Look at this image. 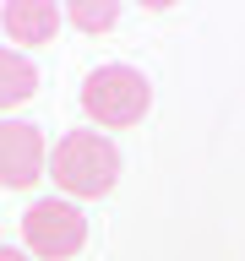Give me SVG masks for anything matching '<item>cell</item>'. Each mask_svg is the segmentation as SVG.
I'll return each instance as SVG.
<instances>
[{
    "instance_id": "6",
    "label": "cell",
    "mask_w": 245,
    "mask_h": 261,
    "mask_svg": "<svg viewBox=\"0 0 245 261\" xmlns=\"http://www.w3.org/2000/svg\"><path fill=\"white\" fill-rule=\"evenodd\" d=\"M38 93V71H33L28 55H16V49H0V114L16 109V103H28Z\"/></svg>"
},
{
    "instance_id": "7",
    "label": "cell",
    "mask_w": 245,
    "mask_h": 261,
    "mask_svg": "<svg viewBox=\"0 0 245 261\" xmlns=\"http://www.w3.org/2000/svg\"><path fill=\"white\" fill-rule=\"evenodd\" d=\"M65 22L82 28V33H104V28L120 22V6L114 0H77V6H65Z\"/></svg>"
},
{
    "instance_id": "8",
    "label": "cell",
    "mask_w": 245,
    "mask_h": 261,
    "mask_svg": "<svg viewBox=\"0 0 245 261\" xmlns=\"http://www.w3.org/2000/svg\"><path fill=\"white\" fill-rule=\"evenodd\" d=\"M0 261H33L28 250H6V245H0Z\"/></svg>"
},
{
    "instance_id": "2",
    "label": "cell",
    "mask_w": 245,
    "mask_h": 261,
    "mask_svg": "<svg viewBox=\"0 0 245 261\" xmlns=\"http://www.w3.org/2000/svg\"><path fill=\"white\" fill-rule=\"evenodd\" d=\"M82 109L98 130H126L153 109V82L136 65H98L82 82Z\"/></svg>"
},
{
    "instance_id": "4",
    "label": "cell",
    "mask_w": 245,
    "mask_h": 261,
    "mask_svg": "<svg viewBox=\"0 0 245 261\" xmlns=\"http://www.w3.org/2000/svg\"><path fill=\"white\" fill-rule=\"evenodd\" d=\"M49 174L44 130L28 120H0V185L6 191H33Z\"/></svg>"
},
{
    "instance_id": "3",
    "label": "cell",
    "mask_w": 245,
    "mask_h": 261,
    "mask_svg": "<svg viewBox=\"0 0 245 261\" xmlns=\"http://www.w3.org/2000/svg\"><path fill=\"white\" fill-rule=\"evenodd\" d=\"M22 245L38 261H71L87 245V218L71 196H44L22 212Z\"/></svg>"
},
{
    "instance_id": "5",
    "label": "cell",
    "mask_w": 245,
    "mask_h": 261,
    "mask_svg": "<svg viewBox=\"0 0 245 261\" xmlns=\"http://www.w3.org/2000/svg\"><path fill=\"white\" fill-rule=\"evenodd\" d=\"M65 11L55 0H6L0 6V28L11 44H49L55 33H60Z\"/></svg>"
},
{
    "instance_id": "1",
    "label": "cell",
    "mask_w": 245,
    "mask_h": 261,
    "mask_svg": "<svg viewBox=\"0 0 245 261\" xmlns=\"http://www.w3.org/2000/svg\"><path fill=\"white\" fill-rule=\"evenodd\" d=\"M49 179L71 201H98L120 185V152L104 130H65L49 152Z\"/></svg>"
}]
</instances>
